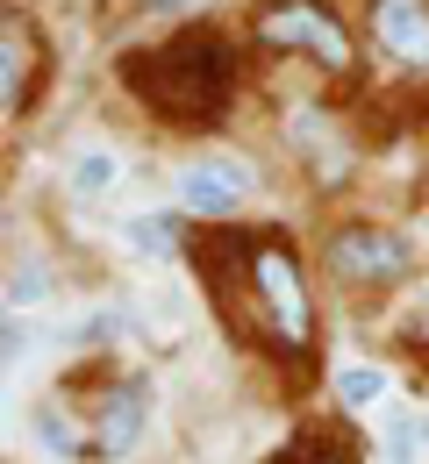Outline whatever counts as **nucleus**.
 Wrapping results in <instances>:
<instances>
[{"label": "nucleus", "instance_id": "nucleus-7", "mask_svg": "<svg viewBox=\"0 0 429 464\" xmlns=\"http://www.w3.org/2000/svg\"><path fill=\"white\" fill-rule=\"evenodd\" d=\"M143 414H151V386H136V379L115 386V393L101 401V436H93V443H101L108 458H122L129 443L143 436Z\"/></svg>", "mask_w": 429, "mask_h": 464}, {"label": "nucleus", "instance_id": "nucleus-1", "mask_svg": "<svg viewBox=\"0 0 429 464\" xmlns=\"http://www.w3.org/2000/svg\"><path fill=\"white\" fill-rule=\"evenodd\" d=\"M129 86L165 121H200L229 101V51L208 36H180V44L151 51L143 64H129Z\"/></svg>", "mask_w": 429, "mask_h": 464}, {"label": "nucleus", "instance_id": "nucleus-6", "mask_svg": "<svg viewBox=\"0 0 429 464\" xmlns=\"http://www.w3.org/2000/svg\"><path fill=\"white\" fill-rule=\"evenodd\" d=\"M372 36L408 64H429V0H379L372 7Z\"/></svg>", "mask_w": 429, "mask_h": 464}, {"label": "nucleus", "instance_id": "nucleus-5", "mask_svg": "<svg viewBox=\"0 0 429 464\" xmlns=\"http://www.w3.org/2000/svg\"><path fill=\"white\" fill-rule=\"evenodd\" d=\"M180 200L193 208V215H237L250 200V172L237 165V158H200V165H186L180 172Z\"/></svg>", "mask_w": 429, "mask_h": 464}, {"label": "nucleus", "instance_id": "nucleus-8", "mask_svg": "<svg viewBox=\"0 0 429 464\" xmlns=\"http://www.w3.org/2000/svg\"><path fill=\"white\" fill-rule=\"evenodd\" d=\"M29 72H36V44H29L22 14H7V29H0V101H7V115H22Z\"/></svg>", "mask_w": 429, "mask_h": 464}, {"label": "nucleus", "instance_id": "nucleus-13", "mask_svg": "<svg viewBox=\"0 0 429 464\" xmlns=\"http://www.w3.org/2000/svg\"><path fill=\"white\" fill-rule=\"evenodd\" d=\"M143 7H186V0H143Z\"/></svg>", "mask_w": 429, "mask_h": 464}, {"label": "nucleus", "instance_id": "nucleus-2", "mask_svg": "<svg viewBox=\"0 0 429 464\" xmlns=\"http://www.w3.org/2000/svg\"><path fill=\"white\" fill-rule=\"evenodd\" d=\"M250 272H258V300H265V314H272L279 343H307L315 314H307V286H301L294 250H287V243H265V250L250 257Z\"/></svg>", "mask_w": 429, "mask_h": 464}, {"label": "nucleus", "instance_id": "nucleus-9", "mask_svg": "<svg viewBox=\"0 0 429 464\" xmlns=\"http://www.w3.org/2000/svg\"><path fill=\"white\" fill-rule=\"evenodd\" d=\"M115 186H122V158L115 150H79L72 158V193L79 200H108Z\"/></svg>", "mask_w": 429, "mask_h": 464}, {"label": "nucleus", "instance_id": "nucleus-3", "mask_svg": "<svg viewBox=\"0 0 429 464\" xmlns=\"http://www.w3.org/2000/svg\"><path fill=\"white\" fill-rule=\"evenodd\" d=\"M258 36L265 44H294V51H315L322 64H351V36L315 7V0H279L272 14H258Z\"/></svg>", "mask_w": 429, "mask_h": 464}, {"label": "nucleus", "instance_id": "nucleus-10", "mask_svg": "<svg viewBox=\"0 0 429 464\" xmlns=\"http://www.w3.org/2000/svg\"><path fill=\"white\" fill-rule=\"evenodd\" d=\"M336 393H344V407H379L386 401V372L379 364H344L336 372Z\"/></svg>", "mask_w": 429, "mask_h": 464}, {"label": "nucleus", "instance_id": "nucleus-11", "mask_svg": "<svg viewBox=\"0 0 429 464\" xmlns=\"http://www.w3.org/2000/svg\"><path fill=\"white\" fill-rule=\"evenodd\" d=\"M129 243H136L143 257H172V243H180V236H172V215H136V222H129Z\"/></svg>", "mask_w": 429, "mask_h": 464}, {"label": "nucleus", "instance_id": "nucleus-12", "mask_svg": "<svg viewBox=\"0 0 429 464\" xmlns=\"http://www.w3.org/2000/svg\"><path fill=\"white\" fill-rule=\"evenodd\" d=\"M44 293H51L44 265H15V272H7V307H15V314H22V307H36Z\"/></svg>", "mask_w": 429, "mask_h": 464}, {"label": "nucleus", "instance_id": "nucleus-4", "mask_svg": "<svg viewBox=\"0 0 429 464\" xmlns=\"http://www.w3.org/2000/svg\"><path fill=\"white\" fill-rule=\"evenodd\" d=\"M329 265L351 279V286H372V279H401L408 272V243L386 229H344L329 243Z\"/></svg>", "mask_w": 429, "mask_h": 464}]
</instances>
